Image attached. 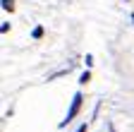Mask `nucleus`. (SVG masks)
Masks as SVG:
<instances>
[{"instance_id":"1","label":"nucleus","mask_w":134,"mask_h":132,"mask_svg":"<svg viewBox=\"0 0 134 132\" xmlns=\"http://www.w3.org/2000/svg\"><path fill=\"white\" fill-rule=\"evenodd\" d=\"M79 108H81V94L77 91V94L72 96V103H70V108H67V115H65V120H60V127H65L67 123H72V120L77 118Z\"/></svg>"},{"instance_id":"2","label":"nucleus","mask_w":134,"mask_h":132,"mask_svg":"<svg viewBox=\"0 0 134 132\" xmlns=\"http://www.w3.org/2000/svg\"><path fill=\"white\" fill-rule=\"evenodd\" d=\"M89 79H91V72L86 70V72H81V77H79V84H86Z\"/></svg>"},{"instance_id":"3","label":"nucleus","mask_w":134,"mask_h":132,"mask_svg":"<svg viewBox=\"0 0 134 132\" xmlns=\"http://www.w3.org/2000/svg\"><path fill=\"white\" fill-rule=\"evenodd\" d=\"M31 36H34V39H41V36H43V27H36V29L31 31Z\"/></svg>"},{"instance_id":"4","label":"nucleus","mask_w":134,"mask_h":132,"mask_svg":"<svg viewBox=\"0 0 134 132\" xmlns=\"http://www.w3.org/2000/svg\"><path fill=\"white\" fill-rule=\"evenodd\" d=\"M84 62H86V67H91V65H93V55H86V58H84Z\"/></svg>"},{"instance_id":"5","label":"nucleus","mask_w":134,"mask_h":132,"mask_svg":"<svg viewBox=\"0 0 134 132\" xmlns=\"http://www.w3.org/2000/svg\"><path fill=\"white\" fill-rule=\"evenodd\" d=\"M86 127H89V125H86V123H81V125H79V127H77V130H74V132H86Z\"/></svg>"},{"instance_id":"6","label":"nucleus","mask_w":134,"mask_h":132,"mask_svg":"<svg viewBox=\"0 0 134 132\" xmlns=\"http://www.w3.org/2000/svg\"><path fill=\"white\" fill-rule=\"evenodd\" d=\"M12 7V0H3V10H10Z\"/></svg>"},{"instance_id":"7","label":"nucleus","mask_w":134,"mask_h":132,"mask_svg":"<svg viewBox=\"0 0 134 132\" xmlns=\"http://www.w3.org/2000/svg\"><path fill=\"white\" fill-rule=\"evenodd\" d=\"M132 22H134V12H132Z\"/></svg>"},{"instance_id":"8","label":"nucleus","mask_w":134,"mask_h":132,"mask_svg":"<svg viewBox=\"0 0 134 132\" xmlns=\"http://www.w3.org/2000/svg\"><path fill=\"white\" fill-rule=\"evenodd\" d=\"M110 132H115V130H113V125H110Z\"/></svg>"},{"instance_id":"9","label":"nucleus","mask_w":134,"mask_h":132,"mask_svg":"<svg viewBox=\"0 0 134 132\" xmlns=\"http://www.w3.org/2000/svg\"><path fill=\"white\" fill-rule=\"evenodd\" d=\"M127 3H129V0H127Z\"/></svg>"}]
</instances>
